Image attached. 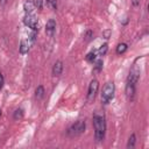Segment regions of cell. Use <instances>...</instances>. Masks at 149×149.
<instances>
[{
    "label": "cell",
    "instance_id": "cell-5",
    "mask_svg": "<svg viewBox=\"0 0 149 149\" xmlns=\"http://www.w3.org/2000/svg\"><path fill=\"white\" fill-rule=\"evenodd\" d=\"M23 23H24L28 28H30L31 30L38 31V29H40L38 20H37V17H36L34 14H26L24 17H23Z\"/></svg>",
    "mask_w": 149,
    "mask_h": 149
},
{
    "label": "cell",
    "instance_id": "cell-16",
    "mask_svg": "<svg viewBox=\"0 0 149 149\" xmlns=\"http://www.w3.org/2000/svg\"><path fill=\"white\" fill-rule=\"evenodd\" d=\"M135 143H136V135L135 134H132L128 139V142H127V148L128 149H132L135 147Z\"/></svg>",
    "mask_w": 149,
    "mask_h": 149
},
{
    "label": "cell",
    "instance_id": "cell-10",
    "mask_svg": "<svg viewBox=\"0 0 149 149\" xmlns=\"http://www.w3.org/2000/svg\"><path fill=\"white\" fill-rule=\"evenodd\" d=\"M23 9H24V13L26 14H34V10L36 9L35 5H34V1L31 0H26L23 2Z\"/></svg>",
    "mask_w": 149,
    "mask_h": 149
},
{
    "label": "cell",
    "instance_id": "cell-3",
    "mask_svg": "<svg viewBox=\"0 0 149 149\" xmlns=\"http://www.w3.org/2000/svg\"><path fill=\"white\" fill-rule=\"evenodd\" d=\"M114 93H115V84L114 81H107L101 91V101L104 105L109 104V101L114 98Z\"/></svg>",
    "mask_w": 149,
    "mask_h": 149
},
{
    "label": "cell",
    "instance_id": "cell-2",
    "mask_svg": "<svg viewBox=\"0 0 149 149\" xmlns=\"http://www.w3.org/2000/svg\"><path fill=\"white\" fill-rule=\"evenodd\" d=\"M92 122L94 128V137L98 142H102L106 135V118L105 114L100 111H95L92 115Z\"/></svg>",
    "mask_w": 149,
    "mask_h": 149
},
{
    "label": "cell",
    "instance_id": "cell-18",
    "mask_svg": "<svg viewBox=\"0 0 149 149\" xmlns=\"http://www.w3.org/2000/svg\"><path fill=\"white\" fill-rule=\"evenodd\" d=\"M47 3L52 10H57V0H47Z\"/></svg>",
    "mask_w": 149,
    "mask_h": 149
},
{
    "label": "cell",
    "instance_id": "cell-20",
    "mask_svg": "<svg viewBox=\"0 0 149 149\" xmlns=\"http://www.w3.org/2000/svg\"><path fill=\"white\" fill-rule=\"evenodd\" d=\"M34 5H35L36 9H42V7H43V0H35L34 1Z\"/></svg>",
    "mask_w": 149,
    "mask_h": 149
},
{
    "label": "cell",
    "instance_id": "cell-25",
    "mask_svg": "<svg viewBox=\"0 0 149 149\" xmlns=\"http://www.w3.org/2000/svg\"><path fill=\"white\" fill-rule=\"evenodd\" d=\"M1 114H2V111H1V108H0V116H1Z\"/></svg>",
    "mask_w": 149,
    "mask_h": 149
},
{
    "label": "cell",
    "instance_id": "cell-8",
    "mask_svg": "<svg viewBox=\"0 0 149 149\" xmlns=\"http://www.w3.org/2000/svg\"><path fill=\"white\" fill-rule=\"evenodd\" d=\"M63 68H64L63 62H62L61 59L56 61V62L54 63V65H52V70H51L52 76H54V77H59V76L62 74V72H63Z\"/></svg>",
    "mask_w": 149,
    "mask_h": 149
},
{
    "label": "cell",
    "instance_id": "cell-6",
    "mask_svg": "<svg viewBox=\"0 0 149 149\" xmlns=\"http://www.w3.org/2000/svg\"><path fill=\"white\" fill-rule=\"evenodd\" d=\"M98 90H99V81L98 79H92L88 84V88H87V101L91 102L94 100L97 93H98Z\"/></svg>",
    "mask_w": 149,
    "mask_h": 149
},
{
    "label": "cell",
    "instance_id": "cell-12",
    "mask_svg": "<svg viewBox=\"0 0 149 149\" xmlns=\"http://www.w3.org/2000/svg\"><path fill=\"white\" fill-rule=\"evenodd\" d=\"M44 93H45L44 87H43L42 85H38V86L36 87V90H35V97H36V99L41 100V99L44 97Z\"/></svg>",
    "mask_w": 149,
    "mask_h": 149
},
{
    "label": "cell",
    "instance_id": "cell-24",
    "mask_svg": "<svg viewBox=\"0 0 149 149\" xmlns=\"http://www.w3.org/2000/svg\"><path fill=\"white\" fill-rule=\"evenodd\" d=\"M7 2H8V0H0V5H1V6L7 5Z\"/></svg>",
    "mask_w": 149,
    "mask_h": 149
},
{
    "label": "cell",
    "instance_id": "cell-17",
    "mask_svg": "<svg viewBox=\"0 0 149 149\" xmlns=\"http://www.w3.org/2000/svg\"><path fill=\"white\" fill-rule=\"evenodd\" d=\"M107 50H108V44L107 43H104V44L100 45V48L97 50V52H98L99 56H105L106 52H107Z\"/></svg>",
    "mask_w": 149,
    "mask_h": 149
},
{
    "label": "cell",
    "instance_id": "cell-19",
    "mask_svg": "<svg viewBox=\"0 0 149 149\" xmlns=\"http://www.w3.org/2000/svg\"><path fill=\"white\" fill-rule=\"evenodd\" d=\"M92 37H93V31L92 30H87L86 33H85V35H84V38H85V41H91L92 40Z\"/></svg>",
    "mask_w": 149,
    "mask_h": 149
},
{
    "label": "cell",
    "instance_id": "cell-9",
    "mask_svg": "<svg viewBox=\"0 0 149 149\" xmlns=\"http://www.w3.org/2000/svg\"><path fill=\"white\" fill-rule=\"evenodd\" d=\"M30 45H31V43H30L29 40H21L20 45H19V51H20V54H21V55L28 54L29 50H30Z\"/></svg>",
    "mask_w": 149,
    "mask_h": 149
},
{
    "label": "cell",
    "instance_id": "cell-14",
    "mask_svg": "<svg viewBox=\"0 0 149 149\" xmlns=\"http://www.w3.org/2000/svg\"><path fill=\"white\" fill-rule=\"evenodd\" d=\"M97 50H92V51H90L87 55H86V61L88 62V63H93L95 59H97Z\"/></svg>",
    "mask_w": 149,
    "mask_h": 149
},
{
    "label": "cell",
    "instance_id": "cell-7",
    "mask_svg": "<svg viewBox=\"0 0 149 149\" xmlns=\"http://www.w3.org/2000/svg\"><path fill=\"white\" fill-rule=\"evenodd\" d=\"M55 31H56V21L54 19H49L45 24V34L49 37H52L55 35Z\"/></svg>",
    "mask_w": 149,
    "mask_h": 149
},
{
    "label": "cell",
    "instance_id": "cell-13",
    "mask_svg": "<svg viewBox=\"0 0 149 149\" xmlns=\"http://www.w3.org/2000/svg\"><path fill=\"white\" fill-rule=\"evenodd\" d=\"M127 49H128V45H127V43H119V44L116 45L115 52H116L118 55H121V54L126 52V51H127Z\"/></svg>",
    "mask_w": 149,
    "mask_h": 149
},
{
    "label": "cell",
    "instance_id": "cell-22",
    "mask_svg": "<svg viewBox=\"0 0 149 149\" xmlns=\"http://www.w3.org/2000/svg\"><path fill=\"white\" fill-rule=\"evenodd\" d=\"M3 84H5V78H3V74L0 72V90L3 87Z\"/></svg>",
    "mask_w": 149,
    "mask_h": 149
},
{
    "label": "cell",
    "instance_id": "cell-23",
    "mask_svg": "<svg viewBox=\"0 0 149 149\" xmlns=\"http://www.w3.org/2000/svg\"><path fill=\"white\" fill-rule=\"evenodd\" d=\"M132 2H133V5H134V6H139L140 0H132Z\"/></svg>",
    "mask_w": 149,
    "mask_h": 149
},
{
    "label": "cell",
    "instance_id": "cell-11",
    "mask_svg": "<svg viewBox=\"0 0 149 149\" xmlns=\"http://www.w3.org/2000/svg\"><path fill=\"white\" fill-rule=\"evenodd\" d=\"M102 66H104V62L102 59H95L94 61V65H93V72L97 73V72H100L102 70Z\"/></svg>",
    "mask_w": 149,
    "mask_h": 149
},
{
    "label": "cell",
    "instance_id": "cell-15",
    "mask_svg": "<svg viewBox=\"0 0 149 149\" xmlns=\"http://www.w3.org/2000/svg\"><path fill=\"white\" fill-rule=\"evenodd\" d=\"M22 118H23V109L22 108H16L14 111V113H13V119L16 120V121H19Z\"/></svg>",
    "mask_w": 149,
    "mask_h": 149
},
{
    "label": "cell",
    "instance_id": "cell-1",
    "mask_svg": "<svg viewBox=\"0 0 149 149\" xmlns=\"http://www.w3.org/2000/svg\"><path fill=\"white\" fill-rule=\"evenodd\" d=\"M140 64H139V58L135 59V62L133 63L128 77H127V83H126V87H125V93L126 97L129 101H133L135 98V93H136V84L140 79Z\"/></svg>",
    "mask_w": 149,
    "mask_h": 149
},
{
    "label": "cell",
    "instance_id": "cell-4",
    "mask_svg": "<svg viewBox=\"0 0 149 149\" xmlns=\"http://www.w3.org/2000/svg\"><path fill=\"white\" fill-rule=\"evenodd\" d=\"M85 129H86V122H85V120H78V121H76L74 123H72L68 128L66 134L69 136H71V137L79 136V135H81L85 132Z\"/></svg>",
    "mask_w": 149,
    "mask_h": 149
},
{
    "label": "cell",
    "instance_id": "cell-21",
    "mask_svg": "<svg viewBox=\"0 0 149 149\" xmlns=\"http://www.w3.org/2000/svg\"><path fill=\"white\" fill-rule=\"evenodd\" d=\"M111 34H112V31L109 30V29H107V30H105L104 33H102V36L107 40V38H109V36H111Z\"/></svg>",
    "mask_w": 149,
    "mask_h": 149
}]
</instances>
